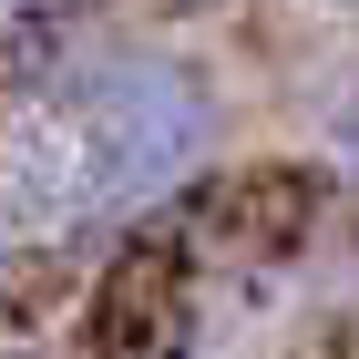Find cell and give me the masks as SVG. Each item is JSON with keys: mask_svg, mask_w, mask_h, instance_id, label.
<instances>
[{"mask_svg": "<svg viewBox=\"0 0 359 359\" xmlns=\"http://www.w3.org/2000/svg\"><path fill=\"white\" fill-rule=\"evenodd\" d=\"M329 11H359V0H329Z\"/></svg>", "mask_w": 359, "mask_h": 359, "instance_id": "obj_5", "label": "cell"}, {"mask_svg": "<svg viewBox=\"0 0 359 359\" xmlns=\"http://www.w3.org/2000/svg\"><path fill=\"white\" fill-rule=\"evenodd\" d=\"M0 359H31V349H0Z\"/></svg>", "mask_w": 359, "mask_h": 359, "instance_id": "obj_6", "label": "cell"}, {"mask_svg": "<svg viewBox=\"0 0 359 359\" xmlns=\"http://www.w3.org/2000/svg\"><path fill=\"white\" fill-rule=\"evenodd\" d=\"M62 123H72V216H154L205 175L226 134L216 83L165 41H83L62 62Z\"/></svg>", "mask_w": 359, "mask_h": 359, "instance_id": "obj_1", "label": "cell"}, {"mask_svg": "<svg viewBox=\"0 0 359 359\" xmlns=\"http://www.w3.org/2000/svg\"><path fill=\"white\" fill-rule=\"evenodd\" d=\"M165 11H205V0H165Z\"/></svg>", "mask_w": 359, "mask_h": 359, "instance_id": "obj_4", "label": "cell"}, {"mask_svg": "<svg viewBox=\"0 0 359 359\" xmlns=\"http://www.w3.org/2000/svg\"><path fill=\"white\" fill-rule=\"evenodd\" d=\"M31 11H41V0H0V21H31Z\"/></svg>", "mask_w": 359, "mask_h": 359, "instance_id": "obj_3", "label": "cell"}, {"mask_svg": "<svg viewBox=\"0 0 359 359\" xmlns=\"http://www.w3.org/2000/svg\"><path fill=\"white\" fill-rule=\"evenodd\" d=\"M329 165H339V175L359 185V83H349V93L329 103Z\"/></svg>", "mask_w": 359, "mask_h": 359, "instance_id": "obj_2", "label": "cell"}]
</instances>
